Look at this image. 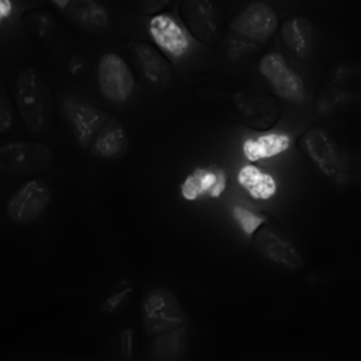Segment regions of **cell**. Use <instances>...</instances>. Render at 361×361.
<instances>
[{
    "label": "cell",
    "mask_w": 361,
    "mask_h": 361,
    "mask_svg": "<svg viewBox=\"0 0 361 361\" xmlns=\"http://www.w3.org/2000/svg\"><path fill=\"white\" fill-rule=\"evenodd\" d=\"M15 99L18 113L33 135L48 133L54 122L51 90L43 76L34 68L27 67L18 74Z\"/></svg>",
    "instance_id": "obj_1"
},
{
    "label": "cell",
    "mask_w": 361,
    "mask_h": 361,
    "mask_svg": "<svg viewBox=\"0 0 361 361\" xmlns=\"http://www.w3.org/2000/svg\"><path fill=\"white\" fill-rule=\"evenodd\" d=\"M142 323L146 334L158 337L183 328L186 316L179 300L168 289L149 290L141 304Z\"/></svg>",
    "instance_id": "obj_2"
},
{
    "label": "cell",
    "mask_w": 361,
    "mask_h": 361,
    "mask_svg": "<svg viewBox=\"0 0 361 361\" xmlns=\"http://www.w3.org/2000/svg\"><path fill=\"white\" fill-rule=\"evenodd\" d=\"M54 154L46 144L14 141L0 146V172L15 177L31 176L48 171Z\"/></svg>",
    "instance_id": "obj_3"
},
{
    "label": "cell",
    "mask_w": 361,
    "mask_h": 361,
    "mask_svg": "<svg viewBox=\"0 0 361 361\" xmlns=\"http://www.w3.org/2000/svg\"><path fill=\"white\" fill-rule=\"evenodd\" d=\"M51 191L47 183L30 179L22 183L10 196L6 212L14 223L26 224L35 221L48 207Z\"/></svg>",
    "instance_id": "obj_4"
},
{
    "label": "cell",
    "mask_w": 361,
    "mask_h": 361,
    "mask_svg": "<svg viewBox=\"0 0 361 361\" xmlns=\"http://www.w3.org/2000/svg\"><path fill=\"white\" fill-rule=\"evenodd\" d=\"M179 11L191 35L206 45L214 44L221 32L220 13L213 0H180Z\"/></svg>",
    "instance_id": "obj_5"
},
{
    "label": "cell",
    "mask_w": 361,
    "mask_h": 361,
    "mask_svg": "<svg viewBox=\"0 0 361 361\" xmlns=\"http://www.w3.org/2000/svg\"><path fill=\"white\" fill-rule=\"evenodd\" d=\"M278 17L275 10L263 1H252L231 22L233 32L258 43L266 42L276 32Z\"/></svg>",
    "instance_id": "obj_6"
},
{
    "label": "cell",
    "mask_w": 361,
    "mask_h": 361,
    "mask_svg": "<svg viewBox=\"0 0 361 361\" xmlns=\"http://www.w3.org/2000/svg\"><path fill=\"white\" fill-rule=\"evenodd\" d=\"M98 83L101 92L109 100L123 102L131 95L134 78L126 62L118 55L107 53L98 64Z\"/></svg>",
    "instance_id": "obj_7"
},
{
    "label": "cell",
    "mask_w": 361,
    "mask_h": 361,
    "mask_svg": "<svg viewBox=\"0 0 361 361\" xmlns=\"http://www.w3.org/2000/svg\"><path fill=\"white\" fill-rule=\"evenodd\" d=\"M259 68L261 73L281 97L293 101L302 98V81L283 55L278 52L264 55Z\"/></svg>",
    "instance_id": "obj_8"
},
{
    "label": "cell",
    "mask_w": 361,
    "mask_h": 361,
    "mask_svg": "<svg viewBox=\"0 0 361 361\" xmlns=\"http://www.w3.org/2000/svg\"><path fill=\"white\" fill-rule=\"evenodd\" d=\"M149 31L155 43L175 58L182 56L189 49L188 35L181 25L169 16L159 14L152 18Z\"/></svg>",
    "instance_id": "obj_9"
},
{
    "label": "cell",
    "mask_w": 361,
    "mask_h": 361,
    "mask_svg": "<svg viewBox=\"0 0 361 361\" xmlns=\"http://www.w3.org/2000/svg\"><path fill=\"white\" fill-rule=\"evenodd\" d=\"M132 59L142 75L157 85L166 84L171 73V66L161 53L150 44L138 41L131 49Z\"/></svg>",
    "instance_id": "obj_10"
},
{
    "label": "cell",
    "mask_w": 361,
    "mask_h": 361,
    "mask_svg": "<svg viewBox=\"0 0 361 361\" xmlns=\"http://www.w3.org/2000/svg\"><path fill=\"white\" fill-rule=\"evenodd\" d=\"M226 183V175L221 169L197 168L182 183L181 195L188 200L205 195L218 197L224 191Z\"/></svg>",
    "instance_id": "obj_11"
},
{
    "label": "cell",
    "mask_w": 361,
    "mask_h": 361,
    "mask_svg": "<svg viewBox=\"0 0 361 361\" xmlns=\"http://www.w3.org/2000/svg\"><path fill=\"white\" fill-rule=\"evenodd\" d=\"M280 34L283 46L293 56L305 59L311 55L314 29L308 19L302 16L290 17L283 23Z\"/></svg>",
    "instance_id": "obj_12"
},
{
    "label": "cell",
    "mask_w": 361,
    "mask_h": 361,
    "mask_svg": "<svg viewBox=\"0 0 361 361\" xmlns=\"http://www.w3.org/2000/svg\"><path fill=\"white\" fill-rule=\"evenodd\" d=\"M307 150L317 166L331 178H338L341 173L338 154L326 133L312 130L305 137Z\"/></svg>",
    "instance_id": "obj_13"
},
{
    "label": "cell",
    "mask_w": 361,
    "mask_h": 361,
    "mask_svg": "<svg viewBox=\"0 0 361 361\" xmlns=\"http://www.w3.org/2000/svg\"><path fill=\"white\" fill-rule=\"evenodd\" d=\"M128 146L127 135L122 124L115 118L107 121L98 130L93 139V154L104 159L121 157Z\"/></svg>",
    "instance_id": "obj_14"
},
{
    "label": "cell",
    "mask_w": 361,
    "mask_h": 361,
    "mask_svg": "<svg viewBox=\"0 0 361 361\" xmlns=\"http://www.w3.org/2000/svg\"><path fill=\"white\" fill-rule=\"evenodd\" d=\"M68 18L90 32H100L109 25L106 11L97 0H71L64 9Z\"/></svg>",
    "instance_id": "obj_15"
},
{
    "label": "cell",
    "mask_w": 361,
    "mask_h": 361,
    "mask_svg": "<svg viewBox=\"0 0 361 361\" xmlns=\"http://www.w3.org/2000/svg\"><path fill=\"white\" fill-rule=\"evenodd\" d=\"M257 243L266 257L281 266L296 269L302 264L301 259L293 245L271 231H261L257 235Z\"/></svg>",
    "instance_id": "obj_16"
},
{
    "label": "cell",
    "mask_w": 361,
    "mask_h": 361,
    "mask_svg": "<svg viewBox=\"0 0 361 361\" xmlns=\"http://www.w3.org/2000/svg\"><path fill=\"white\" fill-rule=\"evenodd\" d=\"M68 117L78 142L83 147L88 146L105 121L102 112L82 104L71 105Z\"/></svg>",
    "instance_id": "obj_17"
},
{
    "label": "cell",
    "mask_w": 361,
    "mask_h": 361,
    "mask_svg": "<svg viewBox=\"0 0 361 361\" xmlns=\"http://www.w3.org/2000/svg\"><path fill=\"white\" fill-rule=\"evenodd\" d=\"M290 145L289 137L283 134H268L257 139H247L243 146L245 157L252 161L269 158L286 151Z\"/></svg>",
    "instance_id": "obj_18"
},
{
    "label": "cell",
    "mask_w": 361,
    "mask_h": 361,
    "mask_svg": "<svg viewBox=\"0 0 361 361\" xmlns=\"http://www.w3.org/2000/svg\"><path fill=\"white\" fill-rule=\"evenodd\" d=\"M238 180L255 199H269L276 191L273 177L252 165L245 166L240 170Z\"/></svg>",
    "instance_id": "obj_19"
},
{
    "label": "cell",
    "mask_w": 361,
    "mask_h": 361,
    "mask_svg": "<svg viewBox=\"0 0 361 361\" xmlns=\"http://www.w3.org/2000/svg\"><path fill=\"white\" fill-rule=\"evenodd\" d=\"M135 288L132 282L122 281L108 290L99 300V308L106 314L121 310L133 298Z\"/></svg>",
    "instance_id": "obj_20"
},
{
    "label": "cell",
    "mask_w": 361,
    "mask_h": 361,
    "mask_svg": "<svg viewBox=\"0 0 361 361\" xmlns=\"http://www.w3.org/2000/svg\"><path fill=\"white\" fill-rule=\"evenodd\" d=\"M232 214L238 226L247 235L255 234L265 221L262 216L239 205L233 207Z\"/></svg>",
    "instance_id": "obj_21"
},
{
    "label": "cell",
    "mask_w": 361,
    "mask_h": 361,
    "mask_svg": "<svg viewBox=\"0 0 361 361\" xmlns=\"http://www.w3.org/2000/svg\"><path fill=\"white\" fill-rule=\"evenodd\" d=\"M14 118L12 102L0 80V134L7 133L12 128Z\"/></svg>",
    "instance_id": "obj_22"
},
{
    "label": "cell",
    "mask_w": 361,
    "mask_h": 361,
    "mask_svg": "<svg viewBox=\"0 0 361 361\" xmlns=\"http://www.w3.org/2000/svg\"><path fill=\"white\" fill-rule=\"evenodd\" d=\"M172 0H139L138 9L144 14H154L165 8Z\"/></svg>",
    "instance_id": "obj_23"
},
{
    "label": "cell",
    "mask_w": 361,
    "mask_h": 361,
    "mask_svg": "<svg viewBox=\"0 0 361 361\" xmlns=\"http://www.w3.org/2000/svg\"><path fill=\"white\" fill-rule=\"evenodd\" d=\"M121 351L126 358L133 355V332L130 328L126 329L121 334Z\"/></svg>",
    "instance_id": "obj_24"
},
{
    "label": "cell",
    "mask_w": 361,
    "mask_h": 361,
    "mask_svg": "<svg viewBox=\"0 0 361 361\" xmlns=\"http://www.w3.org/2000/svg\"><path fill=\"white\" fill-rule=\"evenodd\" d=\"M13 11L11 0H0V23L9 18Z\"/></svg>",
    "instance_id": "obj_25"
},
{
    "label": "cell",
    "mask_w": 361,
    "mask_h": 361,
    "mask_svg": "<svg viewBox=\"0 0 361 361\" xmlns=\"http://www.w3.org/2000/svg\"><path fill=\"white\" fill-rule=\"evenodd\" d=\"M71 0H51L59 8L64 10Z\"/></svg>",
    "instance_id": "obj_26"
}]
</instances>
